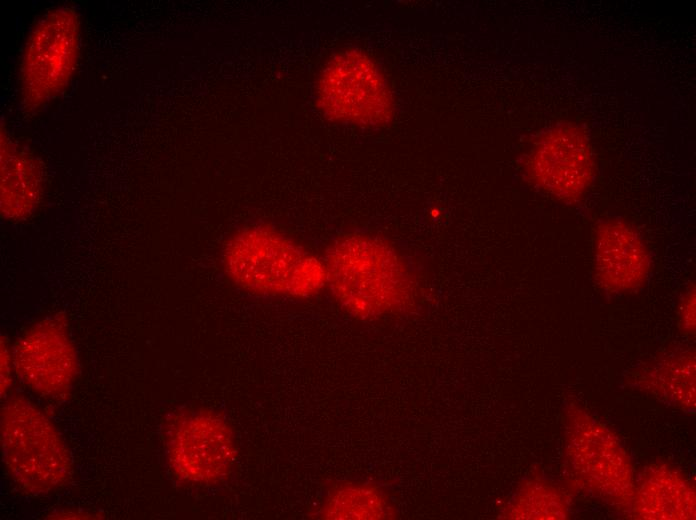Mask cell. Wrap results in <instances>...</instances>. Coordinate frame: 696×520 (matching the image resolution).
<instances>
[{
	"mask_svg": "<svg viewBox=\"0 0 696 520\" xmlns=\"http://www.w3.org/2000/svg\"><path fill=\"white\" fill-rule=\"evenodd\" d=\"M327 284L351 314L370 318L401 311L414 297L408 266L386 241L369 235H345L324 260Z\"/></svg>",
	"mask_w": 696,
	"mask_h": 520,
	"instance_id": "obj_1",
	"label": "cell"
},
{
	"mask_svg": "<svg viewBox=\"0 0 696 520\" xmlns=\"http://www.w3.org/2000/svg\"><path fill=\"white\" fill-rule=\"evenodd\" d=\"M318 102L329 118L365 127L385 124L393 114L383 75L367 55L356 50L337 54L324 68Z\"/></svg>",
	"mask_w": 696,
	"mask_h": 520,
	"instance_id": "obj_5",
	"label": "cell"
},
{
	"mask_svg": "<svg viewBox=\"0 0 696 520\" xmlns=\"http://www.w3.org/2000/svg\"><path fill=\"white\" fill-rule=\"evenodd\" d=\"M392 507L376 488L346 485L326 501L322 516L327 519H380L392 515Z\"/></svg>",
	"mask_w": 696,
	"mask_h": 520,
	"instance_id": "obj_15",
	"label": "cell"
},
{
	"mask_svg": "<svg viewBox=\"0 0 696 520\" xmlns=\"http://www.w3.org/2000/svg\"><path fill=\"white\" fill-rule=\"evenodd\" d=\"M235 451L227 424L204 411L178 420L168 441L171 467L181 478L196 483H214L226 476Z\"/></svg>",
	"mask_w": 696,
	"mask_h": 520,
	"instance_id": "obj_8",
	"label": "cell"
},
{
	"mask_svg": "<svg viewBox=\"0 0 696 520\" xmlns=\"http://www.w3.org/2000/svg\"><path fill=\"white\" fill-rule=\"evenodd\" d=\"M1 450L9 475L28 493L54 491L71 475L69 452L57 429L27 398L15 396L3 403Z\"/></svg>",
	"mask_w": 696,
	"mask_h": 520,
	"instance_id": "obj_3",
	"label": "cell"
},
{
	"mask_svg": "<svg viewBox=\"0 0 696 520\" xmlns=\"http://www.w3.org/2000/svg\"><path fill=\"white\" fill-rule=\"evenodd\" d=\"M645 389L686 411L695 408V358L682 353L670 356L646 373Z\"/></svg>",
	"mask_w": 696,
	"mask_h": 520,
	"instance_id": "obj_13",
	"label": "cell"
},
{
	"mask_svg": "<svg viewBox=\"0 0 696 520\" xmlns=\"http://www.w3.org/2000/svg\"><path fill=\"white\" fill-rule=\"evenodd\" d=\"M593 253L596 278L606 290L628 293L645 283L650 269L649 250L625 220L610 217L598 223Z\"/></svg>",
	"mask_w": 696,
	"mask_h": 520,
	"instance_id": "obj_10",
	"label": "cell"
},
{
	"mask_svg": "<svg viewBox=\"0 0 696 520\" xmlns=\"http://www.w3.org/2000/svg\"><path fill=\"white\" fill-rule=\"evenodd\" d=\"M223 262L228 276L254 293L308 297L327 284L324 261L262 225L247 226L232 235Z\"/></svg>",
	"mask_w": 696,
	"mask_h": 520,
	"instance_id": "obj_2",
	"label": "cell"
},
{
	"mask_svg": "<svg viewBox=\"0 0 696 520\" xmlns=\"http://www.w3.org/2000/svg\"><path fill=\"white\" fill-rule=\"evenodd\" d=\"M695 488L667 464L650 465L640 477L628 510L635 519H695Z\"/></svg>",
	"mask_w": 696,
	"mask_h": 520,
	"instance_id": "obj_11",
	"label": "cell"
},
{
	"mask_svg": "<svg viewBox=\"0 0 696 520\" xmlns=\"http://www.w3.org/2000/svg\"><path fill=\"white\" fill-rule=\"evenodd\" d=\"M18 378L35 394L48 399L69 393L77 374V357L66 329L43 320L25 332L14 346Z\"/></svg>",
	"mask_w": 696,
	"mask_h": 520,
	"instance_id": "obj_9",
	"label": "cell"
},
{
	"mask_svg": "<svg viewBox=\"0 0 696 520\" xmlns=\"http://www.w3.org/2000/svg\"><path fill=\"white\" fill-rule=\"evenodd\" d=\"M527 168L531 179L547 193L564 202L578 201L594 176L585 133L574 124L556 125L535 144Z\"/></svg>",
	"mask_w": 696,
	"mask_h": 520,
	"instance_id": "obj_7",
	"label": "cell"
},
{
	"mask_svg": "<svg viewBox=\"0 0 696 520\" xmlns=\"http://www.w3.org/2000/svg\"><path fill=\"white\" fill-rule=\"evenodd\" d=\"M13 354L6 341H1V394L7 393L11 384Z\"/></svg>",
	"mask_w": 696,
	"mask_h": 520,
	"instance_id": "obj_17",
	"label": "cell"
},
{
	"mask_svg": "<svg viewBox=\"0 0 696 520\" xmlns=\"http://www.w3.org/2000/svg\"><path fill=\"white\" fill-rule=\"evenodd\" d=\"M41 193L35 159L1 133V211L7 218L27 216Z\"/></svg>",
	"mask_w": 696,
	"mask_h": 520,
	"instance_id": "obj_12",
	"label": "cell"
},
{
	"mask_svg": "<svg viewBox=\"0 0 696 520\" xmlns=\"http://www.w3.org/2000/svg\"><path fill=\"white\" fill-rule=\"evenodd\" d=\"M504 515L507 519L562 520L569 516V503L553 484L531 480L519 488Z\"/></svg>",
	"mask_w": 696,
	"mask_h": 520,
	"instance_id": "obj_14",
	"label": "cell"
},
{
	"mask_svg": "<svg viewBox=\"0 0 696 520\" xmlns=\"http://www.w3.org/2000/svg\"><path fill=\"white\" fill-rule=\"evenodd\" d=\"M695 291H689L680 309V325L685 333L695 331Z\"/></svg>",
	"mask_w": 696,
	"mask_h": 520,
	"instance_id": "obj_16",
	"label": "cell"
},
{
	"mask_svg": "<svg viewBox=\"0 0 696 520\" xmlns=\"http://www.w3.org/2000/svg\"><path fill=\"white\" fill-rule=\"evenodd\" d=\"M78 47L79 19L73 8L54 9L40 20L27 40L20 66L26 108H39L65 89L75 69Z\"/></svg>",
	"mask_w": 696,
	"mask_h": 520,
	"instance_id": "obj_6",
	"label": "cell"
},
{
	"mask_svg": "<svg viewBox=\"0 0 696 520\" xmlns=\"http://www.w3.org/2000/svg\"><path fill=\"white\" fill-rule=\"evenodd\" d=\"M565 456L572 478L584 492L628 507L636 482L631 461L617 437L580 407L565 412Z\"/></svg>",
	"mask_w": 696,
	"mask_h": 520,
	"instance_id": "obj_4",
	"label": "cell"
}]
</instances>
